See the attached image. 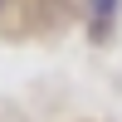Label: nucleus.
<instances>
[{
	"label": "nucleus",
	"mask_w": 122,
	"mask_h": 122,
	"mask_svg": "<svg viewBox=\"0 0 122 122\" xmlns=\"http://www.w3.org/2000/svg\"><path fill=\"white\" fill-rule=\"evenodd\" d=\"M0 10H5V0H0Z\"/></svg>",
	"instance_id": "obj_2"
},
{
	"label": "nucleus",
	"mask_w": 122,
	"mask_h": 122,
	"mask_svg": "<svg viewBox=\"0 0 122 122\" xmlns=\"http://www.w3.org/2000/svg\"><path fill=\"white\" fill-rule=\"evenodd\" d=\"M88 20H93V34L103 39L112 29V20H117V0H88Z\"/></svg>",
	"instance_id": "obj_1"
}]
</instances>
